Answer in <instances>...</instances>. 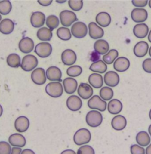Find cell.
Instances as JSON below:
<instances>
[{
    "mask_svg": "<svg viewBox=\"0 0 151 154\" xmlns=\"http://www.w3.org/2000/svg\"><path fill=\"white\" fill-rule=\"evenodd\" d=\"M91 138L90 131L86 128H82L76 132L73 140L76 145L80 146L88 143L91 141Z\"/></svg>",
    "mask_w": 151,
    "mask_h": 154,
    "instance_id": "cell-1",
    "label": "cell"
},
{
    "mask_svg": "<svg viewBox=\"0 0 151 154\" xmlns=\"http://www.w3.org/2000/svg\"><path fill=\"white\" fill-rule=\"evenodd\" d=\"M87 124L92 128H96L100 126L103 121V116L100 112L97 110H91L86 116Z\"/></svg>",
    "mask_w": 151,
    "mask_h": 154,
    "instance_id": "cell-2",
    "label": "cell"
},
{
    "mask_svg": "<svg viewBox=\"0 0 151 154\" xmlns=\"http://www.w3.org/2000/svg\"><path fill=\"white\" fill-rule=\"evenodd\" d=\"M45 92L51 97L57 98L62 96L63 88L60 82H51L46 86Z\"/></svg>",
    "mask_w": 151,
    "mask_h": 154,
    "instance_id": "cell-3",
    "label": "cell"
},
{
    "mask_svg": "<svg viewBox=\"0 0 151 154\" xmlns=\"http://www.w3.org/2000/svg\"><path fill=\"white\" fill-rule=\"evenodd\" d=\"M38 65V60L35 56L32 54L25 56L22 59L21 69L26 72H30L35 69Z\"/></svg>",
    "mask_w": 151,
    "mask_h": 154,
    "instance_id": "cell-4",
    "label": "cell"
},
{
    "mask_svg": "<svg viewBox=\"0 0 151 154\" xmlns=\"http://www.w3.org/2000/svg\"><path fill=\"white\" fill-rule=\"evenodd\" d=\"M88 27L83 22H76L72 27L71 32L72 35L77 38H82L88 34Z\"/></svg>",
    "mask_w": 151,
    "mask_h": 154,
    "instance_id": "cell-5",
    "label": "cell"
},
{
    "mask_svg": "<svg viewBox=\"0 0 151 154\" xmlns=\"http://www.w3.org/2000/svg\"><path fill=\"white\" fill-rule=\"evenodd\" d=\"M89 108L91 109H96L100 112H104L107 108L106 101L103 100L99 96L94 95L92 96L88 102Z\"/></svg>",
    "mask_w": 151,
    "mask_h": 154,
    "instance_id": "cell-6",
    "label": "cell"
},
{
    "mask_svg": "<svg viewBox=\"0 0 151 154\" xmlns=\"http://www.w3.org/2000/svg\"><path fill=\"white\" fill-rule=\"evenodd\" d=\"M61 23L64 27H70L77 21V16L75 13L69 10H64L60 14Z\"/></svg>",
    "mask_w": 151,
    "mask_h": 154,
    "instance_id": "cell-7",
    "label": "cell"
},
{
    "mask_svg": "<svg viewBox=\"0 0 151 154\" xmlns=\"http://www.w3.org/2000/svg\"><path fill=\"white\" fill-rule=\"evenodd\" d=\"M34 52L40 57L46 58L50 56L52 53V46L47 42H42L37 45Z\"/></svg>",
    "mask_w": 151,
    "mask_h": 154,
    "instance_id": "cell-8",
    "label": "cell"
},
{
    "mask_svg": "<svg viewBox=\"0 0 151 154\" xmlns=\"http://www.w3.org/2000/svg\"><path fill=\"white\" fill-rule=\"evenodd\" d=\"M31 77L32 81L38 85H42L45 84L47 80L45 70L42 67L34 69L31 73Z\"/></svg>",
    "mask_w": 151,
    "mask_h": 154,
    "instance_id": "cell-9",
    "label": "cell"
},
{
    "mask_svg": "<svg viewBox=\"0 0 151 154\" xmlns=\"http://www.w3.org/2000/svg\"><path fill=\"white\" fill-rule=\"evenodd\" d=\"M148 12L144 8H134L131 12L132 20L137 23L145 22L148 18Z\"/></svg>",
    "mask_w": 151,
    "mask_h": 154,
    "instance_id": "cell-10",
    "label": "cell"
},
{
    "mask_svg": "<svg viewBox=\"0 0 151 154\" xmlns=\"http://www.w3.org/2000/svg\"><path fill=\"white\" fill-rule=\"evenodd\" d=\"M61 60L64 65L72 66L77 60V55L73 50L66 49L61 54Z\"/></svg>",
    "mask_w": 151,
    "mask_h": 154,
    "instance_id": "cell-11",
    "label": "cell"
},
{
    "mask_svg": "<svg viewBox=\"0 0 151 154\" xmlns=\"http://www.w3.org/2000/svg\"><path fill=\"white\" fill-rule=\"evenodd\" d=\"M66 105L69 110L73 112H76L82 108L83 103L79 97L76 95H72L67 99Z\"/></svg>",
    "mask_w": 151,
    "mask_h": 154,
    "instance_id": "cell-12",
    "label": "cell"
},
{
    "mask_svg": "<svg viewBox=\"0 0 151 154\" xmlns=\"http://www.w3.org/2000/svg\"><path fill=\"white\" fill-rule=\"evenodd\" d=\"M77 93L81 98L86 100L91 97L93 94V90L90 85L82 83L78 87Z\"/></svg>",
    "mask_w": 151,
    "mask_h": 154,
    "instance_id": "cell-13",
    "label": "cell"
},
{
    "mask_svg": "<svg viewBox=\"0 0 151 154\" xmlns=\"http://www.w3.org/2000/svg\"><path fill=\"white\" fill-rule=\"evenodd\" d=\"M45 14L42 12H34L31 16V24L35 28L43 27L45 23Z\"/></svg>",
    "mask_w": 151,
    "mask_h": 154,
    "instance_id": "cell-14",
    "label": "cell"
},
{
    "mask_svg": "<svg viewBox=\"0 0 151 154\" xmlns=\"http://www.w3.org/2000/svg\"><path fill=\"white\" fill-rule=\"evenodd\" d=\"M119 76L115 72H107L104 76L105 83L109 87H116L119 84Z\"/></svg>",
    "mask_w": 151,
    "mask_h": 154,
    "instance_id": "cell-15",
    "label": "cell"
},
{
    "mask_svg": "<svg viewBox=\"0 0 151 154\" xmlns=\"http://www.w3.org/2000/svg\"><path fill=\"white\" fill-rule=\"evenodd\" d=\"M88 28L89 35L93 39H99L104 35V31L103 29L99 27L96 23H90L88 25Z\"/></svg>",
    "mask_w": 151,
    "mask_h": 154,
    "instance_id": "cell-16",
    "label": "cell"
},
{
    "mask_svg": "<svg viewBox=\"0 0 151 154\" xmlns=\"http://www.w3.org/2000/svg\"><path fill=\"white\" fill-rule=\"evenodd\" d=\"M20 50L23 53H30L34 47V43L30 37H24L18 44Z\"/></svg>",
    "mask_w": 151,
    "mask_h": 154,
    "instance_id": "cell-17",
    "label": "cell"
},
{
    "mask_svg": "<svg viewBox=\"0 0 151 154\" xmlns=\"http://www.w3.org/2000/svg\"><path fill=\"white\" fill-rule=\"evenodd\" d=\"M14 126L18 132H24L28 130L30 126L29 119L24 116H19L15 120Z\"/></svg>",
    "mask_w": 151,
    "mask_h": 154,
    "instance_id": "cell-18",
    "label": "cell"
},
{
    "mask_svg": "<svg viewBox=\"0 0 151 154\" xmlns=\"http://www.w3.org/2000/svg\"><path fill=\"white\" fill-rule=\"evenodd\" d=\"M130 67L129 59L125 57H120L116 59L113 63L114 69L118 72H124Z\"/></svg>",
    "mask_w": 151,
    "mask_h": 154,
    "instance_id": "cell-19",
    "label": "cell"
},
{
    "mask_svg": "<svg viewBox=\"0 0 151 154\" xmlns=\"http://www.w3.org/2000/svg\"><path fill=\"white\" fill-rule=\"evenodd\" d=\"M64 89L67 94H72L77 90L78 84L75 79L72 77H67L63 81Z\"/></svg>",
    "mask_w": 151,
    "mask_h": 154,
    "instance_id": "cell-20",
    "label": "cell"
},
{
    "mask_svg": "<svg viewBox=\"0 0 151 154\" xmlns=\"http://www.w3.org/2000/svg\"><path fill=\"white\" fill-rule=\"evenodd\" d=\"M8 142L14 147L22 148L26 145V138L20 134H14L10 135Z\"/></svg>",
    "mask_w": 151,
    "mask_h": 154,
    "instance_id": "cell-21",
    "label": "cell"
},
{
    "mask_svg": "<svg viewBox=\"0 0 151 154\" xmlns=\"http://www.w3.org/2000/svg\"><path fill=\"white\" fill-rule=\"evenodd\" d=\"M148 49V44L146 42L141 41L135 45L134 48V53L137 57H143L147 54Z\"/></svg>",
    "mask_w": 151,
    "mask_h": 154,
    "instance_id": "cell-22",
    "label": "cell"
},
{
    "mask_svg": "<svg viewBox=\"0 0 151 154\" xmlns=\"http://www.w3.org/2000/svg\"><path fill=\"white\" fill-rule=\"evenodd\" d=\"M62 73L60 69L56 66H51L46 71V77L50 81H60Z\"/></svg>",
    "mask_w": 151,
    "mask_h": 154,
    "instance_id": "cell-23",
    "label": "cell"
},
{
    "mask_svg": "<svg viewBox=\"0 0 151 154\" xmlns=\"http://www.w3.org/2000/svg\"><path fill=\"white\" fill-rule=\"evenodd\" d=\"M111 125L112 128L116 131H122L127 125V121L125 116L122 115H116L112 120Z\"/></svg>",
    "mask_w": 151,
    "mask_h": 154,
    "instance_id": "cell-24",
    "label": "cell"
},
{
    "mask_svg": "<svg viewBox=\"0 0 151 154\" xmlns=\"http://www.w3.org/2000/svg\"><path fill=\"white\" fill-rule=\"evenodd\" d=\"M14 29V22L9 19L5 18L0 22V32L3 34H10Z\"/></svg>",
    "mask_w": 151,
    "mask_h": 154,
    "instance_id": "cell-25",
    "label": "cell"
},
{
    "mask_svg": "<svg viewBox=\"0 0 151 154\" xmlns=\"http://www.w3.org/2000/svg\"><path fill=\"white\" fill-rule=\"evenodd\" d=\"M133 31L135 36L137 38H144L148 34L149 27L145 23H140L135 26Z\"/></svg>",
    "mask_w": 151,
    "mask_h": 154,
    "instance_id": "cell-26",
    "label": "cell"
},
{
    "mask_svg": "<svg viewBox=\"0 0 151 154\" xmlns=\"http://www.w3.org/2000/svg\"><path fill=\"white\" fill-rule=\"evenodd\" d=\"M94 49L99 54L105 55L109 50V45L106 40L100 39L94 43Z\"/></svg>",
    "mask_w": 151,
    "mask_h": 154,
    "instance_id": "cell-27",
    "label": "cell"
},
{
    "mask_svg": "<svg viewBox=\"0 0 151 154\" xmlns=\"http://www.w3.org/2000/svg\"><path fill=\"white\" fill-rule=\"evenodd\" d=\"M123 105L118 99H115L111 100L107 105L108 112L113 115H117L122 112Z\"/></svg>",
    "mask_w": 151,
    "mask_h": 154,
    "instance_id": "cell-28",
    "label": "cell"
},
{
    "mask_svg": "<svg viewBox=\"0 0 151 154\" xmlns=\"http://www.w3.org/2000/svg\"><path fill=\"white\" fill-rule=\"evenodd\" d=\"M96 23L102 27H107L111 23V17L106 12H100L96 17Z\"/></svg>",
    "mask_w": 151,
    "mask_h": 154,
    "instance_id": "cell-29",
    "label": "cell"
},
{
    "mask_svg": "<svg viewBox=\"0 0 151 154\" xmlns=\"http://www.w3.org/2000/svg\"><path fill=\"white\" fill-rule=\"evenodd\" d=\"M89 83L95 89H99L103 86V79L101 75L98 73L91 74L88 79Z\"/></svg>",
    "mask_w": 151,
    "mask_h": 154,
    "instance_id": "cell-30",
    "label": "cell"
},
{
    "mask_svg": "<svg viewBox=\"0 0 151 154\" xmlns=\"http://www.w3.org/2000/svg\"><path fill=\"white\" fill-rule=\"evenodd\" d=\"M137 143L141 146H146L151 143V137L146 131H140L136 136Z\"/></svg>",
    "mask_w": 151,
    "mask_h": 154,
    "instance_id": "cell-31",
    "label": "cell"
},
{
    "mask_svg": "<svg viewBox=\"0 0 151 154\" xmlns=\"http://www.w3.org/2000/svg\"><path fill=\"white\" fill-rule=\"evenodd\" d=\"M91 71L100 74L105 73L107 69V64L102 60L93 63L89 67Z\"/></svg>",
    "mask_w": 151,
    "mask_h": 154,
    "instance_id": "cell-32",
    "label": "cell"
},
{
    "mask_svg": "<svg viewBox=\"0 0 151 154\" xmlns=\"http://www.w3.org/2000/svg\"><path fill=\"white\" fill-rule=\"evenodd\" d=\"M37 37L41 41H50L53 37L52 31L47 27H42L37 31Z\"/></svg>",
    "mask_w": 151,
    "mask_h": 154,
    "instance_id": "cell-33",
    "label": "cell"
},
{
    "mask_svg": "<svg viewBox=\"0 0 151 154\" xmlns=\"http://www.w3.org/2000/svg\"><path fill=\"white\" fill-rule=\"evenodd\" d=\"M7 63L11 67L18 68L21 66V58L17 54H10L7 58Z\"/></svg>",
    "mask_w": 151,
    "mask_h": 154,
    "instance_id": "cell-34",
    "label": "cell"
},
{
    "mask_svg": "<svg viewBox=\"0 0 151 154\" xmlns=\"http://www.w3.org/2000/svg\"><path fill=\"white\" fill-rule=\"evenodd\" d=\"M119 53L115 49H112L103 56V61L106 64H112L118 57Z\"/></svg>",
    "mask_w": 151,
    "mask_h": 154,
    "instance_id": "cell-35",
    "label": "cell"
},
{
    "mask_svg": "<svg viewBox=\"0 0 151 154\" xmlns=\"http://www.w3.org/2000/svg\"><path fill=\"white\" fill-rule=\"evenodd\" d=\"M45 24L48 28L52 31L59 27L60 21L57 16L50 15L47 18Z\"/></svg>",
    "mask_w": 151,
    "mask_h": 154,
    "instance_id": "cell-36",
    "label": "cell"
},
{
    "mask_svg": "<svg viewBox=\"0 0 151 154\" xmlns=\"http://www.w3.org/2000/svg\"><path fill=\"white\" fill-rule=\"evenodd\" d=\"M58 37L63 41H68L72 38V34L67 27H60L57 31Z\"/></svg>",
    "mask_w": 151,
    "mask_h": 154,
    "instance_id": "cell-37",
    "label": "cell"
},
{
    "mask_svg": "<svg viewBox=\"0 0 151 154\" xmlns=\"http://www.w3.org/2000/svg\"><path fill=\"white\" fill-rule=\"evenodd\" d=\"M100 97L105 101L110 100L112 99L114 95L113 91L109 87H103L100 91Z\"/></svg>",
    "mask_w": 151,
    "mask_h": 154,
    "instance_id": "cell-38",
    "label": "cell"
},
{
    "mask_svg": "<svg viewBox=\"0 0 151 154\" xmlns=\"http://www.w3.org/2000/svg\"><path fill=\"white\" fill-rule=\"evenodd\" d=\"M12 10V4L10 1L4 0L0 1V14L2 15L8 14Z\"/></svg>",
    "mask_w": 151,
    "mask_h": 154,
    "instance_id": "cell-39",
    "label": "cell"
},
{
    "mask_svg": "<svg viewBox=\"0 0 151 154\" xmlns=\"http://www.w3.org/2000/svg\"><path fill=\"white\" fill-rule=\"evenodd\" d=\"M83 72L82 68L79 66H73L69 67L67 70V75L70 77H77Z\"/></svg>",
    "mask_w": 151,
    "mask_h": 154,
    "instance_id": "cell-40",
    "label": "cell"
},
{
    "mask_svg": "<svg viewBox=\"0 0 151 154\" xmlns=\"http://www.w3.org/2000/svg\"><path fill=\"white\" fill-rule=\"evenodd\" d=\"M69 5L72 10L78 11L83 8V2L82 0H70L69 1Z\"/></svg>",
    "mask_w": 151,
    "mask_h": 154,
    "instance_id": "cell-41",
    "label": "cell"
},
{
    "mask_svg": "<svg viewBox=\"0 0 151 154\" xmlns=\"http://www.w3.org/2000/svg\"><path fill=\"white\" fill-rule=\"evenodd\" d=\"M11 149L10 143L5 141L0 142V154H11Z\"/></svg>",
    "mask_w": 151,
    "mask_h": 154,
    "instance_id": "cell-42",
    "label": "cell"
},
{
    "mask_svg": "<svg viewBox=\"0 0 151 154\" xmlns=\"http://www.w3.org/2000/svg\"><path fill=\"white\" fill-rule=\"evenodd\" d=\"M77 154H95V152L91 146L85 145L78 149Z\"/></svg>",
    "mask_w": 151,
    "mask_h": 154,
    "instance_id": "cell-43",
    "label": "cell"
},
{
    "mask_svg": "<svg viewBox=\"0 0 151 154\" xmlns=\"http://www.w3.org/2000/svg\"><path fill=\"white\" fill-rule=\"evenodd\" d=\"M131 154H145V149L139 145H132L131 146Z\"/></svg>",
    "mask_w": 151,
    "mask_h": 154,
    "instance_id": "cell-44",
    "label": "cell"
},
{
    "mask_svg": "<svg viewBox=\"0 0 151 154\" xmlns=\"http://www.w3.org/2000/svg\"><path fill=\"white\" fill-rule=\"evenodd\" d=\"M142 68L143 70L148 73H151V59L148 58L145 59L142 63Z\"/></svg>",
    "mask_w": 151,
    "mask_h": 154,
    "instance_id": "cell-45",
    "label": "cell"
},
{
    "mask_svg": "<svg viewBox=\"0 0 151 154\" xmlns=\"http://www.w3.org/2000/svg\"><path fill=\"white\" fill-rule=\"evenodd\" d=\"M132 4L139 8H142L146 6L148 3V1L147 0H132Z\"/></svg>",
    "mask_w": 151,
    "mask_h": 154,
    "instance_id": "cell-46",
    "label": "cell"
},
{
    "mask_svg": "<svg viewBox=\"0 0 151 154\" xmlns=\"http://www.w3.org/2000/svg\"><path fill=\"white\" fill-rule=\"evenodd\" d=\"M38 2L43 6L47 7L50 5L52 3L51 0H38Z\"/></svg>",
    "mask_w": 151,
    "mask_h": 154,
    "instance_id": "cell-47",
    "label": "cell"
},
{
    "mask_svg": "<svg viewBox=\"0 0 151 154\" xmlns=\"http://www.w3.org/2000/svg\"><path fill=\"white\" fill-rule=\"evenodd\" d=\"M22 152L21 148L18 147H13L11 149V154H21Z\"/></svg>",
    "mask_w": 151,
    "mask_h": 154,
    "instance_id": "cell-48",
    "label": "cell"
},
{
    "mask_svg": "<svg viewBox=\"0 0 151 154\" xmlns=\"http://www.w3.org/2000/svg\"><path fill=\"white\" fill-rule=\"evenodd\" d=\"M21 154H35V152L30 149H25L22 151Z\"/></svg>",
    "mask_w": 151,
    "mask_h": 154,
    "instance_id": "cell-49",
    "label": "cell"
},
{
    "mask_svg": "<svg viewBox=\"0 0 151 154\" xmlns=\"http://www.w3.org/2000/svg\"><path fill=\"white\" fill-rule=\"evenodd\" d=\"M60 154H77L75 151L72 149H66L63 151Z\"/></svg>",
    "mask_w": 151,
    "mask_h": 154,
    "instance_id": "cell-50",
    "label": "cell"
},
{
    "mask_svg": "<svg viewBox=\"0 0 151 154\" xmlns=\"http://www.w3.org/2000/svg\"><path fill=\"white\" fill-rule=\"evenodd\" d=\"M145 154H151V144L145 149Z\"/></svg>",
    "mask_w": 151,
    "mask_h": 154,
    "instance_id": "cell-51",
    "label": "cell"
},
{
    "mask_svg": "<svg viewBox=\"0 0 151 154\" xmlns=\"http://www.w3.org/2000/svg\"><path fill=\"white\" fill-rule=\"evenodd\" d=\"M2 113H3V109H2V106L0 105V117L2 116Z\"/></svg>",
    "mask_w": 151,
    "mask_h": 154,
    "instance_id": "cell-52",
    "label": "cell"
},
{
    "mask_svg": "<svg viewBox=\"0 0 151 154\" xmlns=\"http://www.w3.org/2000/svg\"><path fill=\"white\" fill-rule=\"evenodd\" d=\"M148 40L150 43H151V30L149 31V34H148Z\"/></svg>",
    "mask_w": 151,
    "mask_h": 154,
    "instance_id": "cell-53",
    "label": "cell"
},
{
    "mask_svg": "<svg viewBox=\"0 0 151 154\" xmlns=\"http://www.w3.org/2000/svg\"><path fill=\"white\" fill-rule=\"evenodd\" d=\"M148 131H149V133L150 134L151 137V125H150V126H149V128H148Z\"/></svg>",
    "mask_w": 151,
    "mask_h": 154,
    "instance_id": "cell-54",
    "label": "cell"
},
{
    "mask_svg": "<svg viewBox=\"0 0 151 154\" xmlns=\"http://www.w3.org/2000/svg\"><path fill=\"white\" fill-rule=\"evenodd\" d=\"M149 54L151 57V47L149 48Z\"/></svg>",
    "mask_w": 151,
    "mask_h": 154,
    "instance_id": "cell-55",
    "label": "cell"
},
{
    "mask_svg": "<svg viewBox=\"0 0 151 154\" xmlns=\"http://www.w3.org/2000/svg\"><path fill=\"white\" fill-rule=\"evenodd\" d=\"M148 4H149V7L151 8V0L148 1Z\"/></svg>",
    "mask_w": 151,
    "mask_h": 154,
    "instance_id": "cell-56",
    "label": "cell"
},
{
    "mask_svg": "<svg viewBox=\"0 0 151 154\" xmlns=\"http://www.w3.org/2000/svg\"><path fill=\"white\" fill-rule=\"evenodd\" d=\"M57 2H62V3H64V2H66V1H56Z\"/></svg>",
    "mask_w": 151,
    "mask_h": 154,
    "instance_id": "cell-57",
    "label": "cell"
},
{
    "mask_svg": "<svg viewBox=\"0 0 151 154\" xmlns=\"http://www.w3.org/2000/svg\"><path fill=\"white\" fill-rule=\"evenodd\" d=\"M149 118H150V119L151 120V109L150 112H149Z\"/></svg>",
    "mask_w": 151,
    "mask_h": 154,
    "instance_id": "cell-58",
    "label": "cell"
},
{
    "mask_svg": "<svg viewBox=\"0 0 151 154\" xmlns=\"http://www.w3.org/2000/svg\"><path fill=\"white\" fill-rule=\"evenodd\" d=\"M1 18H2V17H1V14H0V21H1Z\"/></svg>",
    "mask_w": 151,
    "mask_h": 154,
    "instance_id": "cell-59",
    "label": "cell"
}]
</instances>
